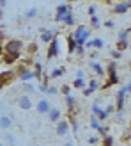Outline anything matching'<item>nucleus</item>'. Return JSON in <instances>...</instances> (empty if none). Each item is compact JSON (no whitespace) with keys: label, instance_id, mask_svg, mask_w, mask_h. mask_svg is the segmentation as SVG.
Listing matches in <instances>:
<instances>
[{"label":"nucleus","instance_id":"nucleus-22","mask_svg":"<svg viewBox=\"0 0 131 146\" xmlns=\"http://www.w3.org/2000/svg\"><path fill=\"white\" fill-rule=\"evenodd\" d=\"M101 127H103V125H101V121L96 118V116H92V118H90V128H92V130H96V132H98V130H99Z\"/></svg>","mask_w":131,"mask_h":146},{"label":"nucleus","instance_id":"nucleus-2","mask_svg":"<svg viewBox=\"0 0 131 146\" xmlns=\"http://www.w3.org/2000/svg\"><path fill=\"white\" fill-rule=\"evenodd\" d=\"M71 36H73V39H75L76 46H85V43L89 41V38H90V31L85 25H78L76 31L73 32Z\"/></svg>","mask_w":131,"mask_h":146},{"label":"nucleus","instance_id":"nucleus-15","mask_svg":"<svg viewBox=\"0 0 131 146\" xmlns=\"http://www.w3.org/2000/svg\"><path fill=\"white\" fill-rule=\"evenodd\" d=\"M85 46H90V48H96V50H101L105 46V41L101 38H94V39H89L85 43Z\"/></svg>","mask_w":131,"mask_h":146},{"label":"nucleus","instance_id":"nucleus-4","mask_svg":"<svg viewBox=\"0 0 131 146\" xmlns=\"http://www.w3.org/2000/svg\"><path fill=\"white\" fill-rule=\"evenodd\" d=\"M60 41L57 39V38H53L52 41L48 43V52H46V55H48V59H53V57H57L60 54Z\"/></svg>","mask_w":131,"mask_h":146},{"label":"nucleus","instance_id":"nucleus-1","mask_svg":"<svg viewBox=\"0 0 131 146\" xmlns=\"http://www.w3.org/2000/svg\"><path fill=\"white\" fill-rule=\"evenodd\" d=\"M21 52H23V41H21V39H7L4 43V54L20 57Z\"/></svg>","mask_w":131,"mask_h":146},{"label":"nucleus","instance_id":"nucleus-23","mask_svg":"<svg viewBox=\"0 0 131 146\" xmlns=\"http://www.w3.org/2000/svg\"><path fill=\"white\" fill-rule=\"evenodd\" d=\"M129 27H126L124 31H121L119 32V41H129Z\"/></svg>","mask_w":131,"mask_h":146},{"label":"nucleus","instance_id":"nucleus-25","mask_svg":"<svg viewBox=\"0 0 131 146\" xmlns=\"http://www.w3.org/2000/svg\"><path fill=\"white\" fill-rule=\"evenodd\" d=\"M62 75H64V68H55V70H52V73H50L48 78H59Z\"/></svg>","mask_w":131,"mask_h":146},{"label":"nucleus","instance_id":"nucleus-6","mask_svg":"<svg viewBox=\"0 0 131 146\" xmlns=\"http://www.w3.org/2000/svg\"><path fill=\"white\" fill-rule=\"evenodd\" d=\"M18 107L21 109V111H30V109L34 107L32 98L28 96V94H21V96L18 98Z\"/></svg>","mask_w":131,"mask_h":146},{"label":"nucleus","instance_id":"nucleus-37","mask_svg":"<svg viewBox=\"0 0 131 146\" xmlns=\"http://www.w3.org/2000/svg\"><path fill=\"white\" fill-rule=\"evenodd\" d=\"M110 55H112V59H113V61L121 59V52H119V50H112V52H110Z\"/></svg>","mask_w":131,"mask_h":146},{"label":"nucleus","instance_id":"nucleus-10","mask_svg":"<svg viewBox=\"0 0 131 146\" xmlns=\"http://www.w3.org/2000/svg\"><path fill=\"white\" fill-rule=\"evenodd\" d=\"M129 7H131L129 0H126V2H117V4L113 5V13L115 14H126L129 11Z\"/></svg>","mask_w":131,"mask_h":146},{"label":"nucleus","instance_id":"nucleus-39","mask_svg":"<svg viewBox=\"0 0 131 146\" xmlns=\"http://www.w3.org/2000/svg\"><path fill=\"white\" fill-rule=\"evenodd\" d=\"M5 139H7V143H9V144H14V143H16L14 135H11V134H5Z\"/></svg>","mask_w":131,"mask_h":146},{"label":"nucleus","instance_id":"nucleus-49","mask_svg":"<svg viewBox=\"0 0 131 146\" xmlns=\"http://www.w3.org/2000/svg\"><path fill=\"white\" fill-rule=\"evenodd\" d=\"M2 18H4V9L0 7V20H2Z\"/></svg>","mask_w":131,"mask_h":146},{"label":"nucleus","instance_id":"nucleus-52","mask_svg":"<svg viewBox=\"0 0 131 146\" xmlns=\"http://www.w3.org/2000/svg\"><path fill=\"white\" fill-rule=\"evenodd\" d=\"M106 2H113V0H106Z\"/></svg>","mask_w":131,"mask_h":146},{"label":"nucleus","instance_id":"nucleus-14","mask_svg":"<svg viewBox=\"0 0 131 146\" xmlns=\"http://www.w3.org/2000/svg\"><path fill=\"white\" fill-rule=\"evenodd\" d=\"M121 82V78H119V73H108V80L103 84V87L106 89V87H112L115 84H119Z\"/></svg>","mask_w":131,"mask_h":146},{"label":"nucleus","instance_id":"nucleus-18","mask_svg":"<svg viewBox=\"0 0 131 146\" xmlns=\"http://www.w3.org/2000/svg\"><path fill=\"white\" fill-rule=\"evenodd\" d=\"M53 38H55V34H53L52 31H43V32H41V41L46 43V45H48V43L52 41Z\"/></svg>","mask_w":131,"mask_h":146},{"label":"nucleus","instance_id":"nucleus-51","mask_svg":"<svg viewBox=\"0 0 131 146\" xmlns=\"http://www.w3.org/2000/svg\"><path fill=\"white\" fill-rule=\"evenodd\" d=\"M69 2H76V0H69Z\"/></svg>","mask_w":131,"mask_h":146},{"label":"nucleus","instance_id":"nucleus-30","mask_svg":"<svg viewBox=\"0 0 131 146\" xmlns=\"http://www.w3.org/2000/svg\"><path fill=\"white\" fill-rule=\"evenodd\" d=\"M73 86H75L76 89H83V87H85V78H75Z\"/></svg>","mask_w":131,"mask_h":146},{"label":"nucleus","instance_id":"nucleus-34","mask_svg":"<svg viewBox=\"0 0 131 146\" xmlns=\"http://www.w3.org/2000/svg\"><path fill=\"white\" fill-rule=\"evenodd\" d=\"M46 93L48 94H57V93H59V89H57L55 86H46Z\"/></svg>","mask_w":131,"mask_h":146},{"label":"nucleus","instance_id":"nucleus-46","mask_svg":"<svg viewBox=\"0 0 131 146\" xmlns=\"http://www.w3.org/2000/svg\"><path fill=\"white\" fill-rule=\"evenodd\" d=\"M83 77H85V75H83V71H82V70H78V71H76V78H83Z\"/></svg>","mask_w":131,"mask_h":146},{"label":"nucleus","instance_id":"nucleus-27","mask_svg":"<svg viewBox=\"0 0 131 146\" xmlns=\"http://www.w3.org/2000/svg\"><path fill=\"white\" fill-rule=\"evenodd\" d=\"M34 75H35V78H39L41 77V73H43V66H41V62H34Z\"/></svg>","mask_w":131,"mask_h":146},{"label":"nucleus","instance_id":"nucleus-5","mask_svg":"<svg viewBox=\"0 0 131 146\" xmlns=\"http://www.w3.org/2000/svg\"><path fill=\"white\" fill-rule=\"evenodd\" d=\"M69 130H71V127H69V119H59V121H57V125H55V132H57V135L64 137V135L69 134Z\"/></svg>","mask_w":131,"mask_h":146},{"label":"nucleus","instance_id":"nucleus-43","mask_svg":"<svg viewBox=\"0 0 131 146\" xmlns=\"http://www.w3.org/2000/svg\"><path fill=\"white\" fill-rule=\"evenodd\" d=\"M113 25H115V23H113L112 20H108V21H105V27H106V29H113Z\"/></svg>","mask_w":131,"mask_h":146},{"label":"nucleus","instance_id":"nucleus-29","mask_svg":"<svg viewBox=\"0 0 131 146\" xmlns=\"http://www.w3.org/2000/svg\"><path fill=\"white\" fill-rule=\"evenodd\" d=\"M37 50H39L37 45H35V43H30V45L27 46V54L28 55H34V54H37Z\"/></svg>","mask_w":131,"mask_h":146},{"label":"nucleus","instance_id":"nucleus-47","mask_svg":"<svg viewBox=\"0 0 131 146\" xmlns=\"http://www.w3.org/2000/svg\"><path fill=\"white\" fill-rule=\"evenodd\" d=\"M5 5H7V0H0V7H2V9H4Z\"/></svg>","mask_w":131,"mask_h":146},{"label":"nucleus","instance_id":"nucleus-38","mask_svg":"<svg viewBox=\"0 0 131 146\" xmlns=\"http://www.w3.org/2000/svg\"><path fill=\"white\" fill-rule=\"evenodd\" d=\"M60 93L64 94V96H67V94H71V87H69V86H62V89H60Z\"/></svg>","mask_w":131,"mask_h":146},{"label":"nucleus","instance_id":"nucleus-45","mask_svg":"<svg viewBox=\"0 0 131 146\" xmlns=\"http://www.w3.org/2000/svg\"><path fill=\"white\" fill-rule=\"evenodd\" d=\"M37 89H39L41 93H46V84H39V86H37Z\"/></svg>","mask_w":131,"mask_h":146},{"label":"nucleus","instance_id":"nucleus-20","mask_svg":"<svg viewBox=\"0 0 131 146\" xmlns=\"http://www.w3.org/2000/svg\"><path fill=\"white\" fill-rule=\"evenodd\" d=\"M117 68H119V62L112 59L108 62V66H106V73H117Z\"/></svg>","mask_w":131,"mask_h":146},{"label":"nucleus","instance_id":"nucleus-19","mask_svg":"<svg viewBox=\"0 0 131 146\" xmlns=\"http://www.w3.org/2000/svg\"><path fill=\"white\" fill-rule=\"evenodd\" d=\"M20 78H21V82H30V80H34L35 78V75H34V71H30V70H27L25 73H21L20 75Z\"/></svg>","mask_w":131,"mask_h":146},{"label":"nucleus","instance_id":"nucleus-53","mask_svg":"<svg viewBox=\"0 0 131 146\" xmlns=\"http://www.w3.org/2000/svg\"><path fill=\"white\" fill-rule=\"evenodd\" d=\"M0 146H4V144H2V143H0Z\"/></svg>","mask_w":131,"mask_h":146},{"label":"nucleus","instance_id":"nucleus-40","mask_svg":"<svg viewBox=\"0 0 131 146\" xmlns=\"http://www.w3.org/2000/svg\"><path fill=\"white\" fill-rule=\"evenodd\" d=\"M25 91H27V93H34V91H35V87H34V86H30L28 82H25Z\"/></svg>","mask_w":131,"mask_h":146},{"label":"nucleus","instance_id":"nucleus-9","mask_svg":"<svg viewBox=\"0 0 131 146\" xmlns=\"http://www.w3.org/2000/svg\"><path fill=\"white\" fill-rule=\"evenodd\" d=\"M46 116H48L50 123H57L59 119H62V111L59 107H50V111L46 112Z\"/></svg>","mask_w":131,"mask_h":146},{"label":"nucleus","instance_id":"nucleus-12","mask_svg":"<svg viewBox=\"0 0 131 146\" xmlns=\"http://www.w3.org/2000/svg\"><path fill=\"white\" fill-rule=\"evenodd\" d=\"M66 13H69V5H67V4H60V5H57L55 21H62V16H64Z\"/></svg>","mask_w":131,"mask_h":146},{"label":"nucleus","instance_id":"nucleus-36","mask_svg":"<svg viewBox=\"0 0 131 146\" xmlns=\"http://www.w3.org/2000/svg\"><path fill=\"white\" fill-rule=\"evenodd\" d=\"M75 52L78 54V57H83V55H85V46H76Z\"/></svg>","mask_w":131,"mask_h":146},{"label":"nucleus","instance_id":"nucleus-7","mask_svg":"<svg viewBox=\"0 0 131 146\" xmlns=\"http://www.w3.org/2000/svg\"><path fill=\"white\" fill-rule=\"evenodd\" d=\"M50 107H52V104H50L46 98H41V100L35 102V112L37 114H46L50 111Z\"/></svg>","mask_w":131,"mask_h":146},{"label":"nucleus","instance_id":"nucleus-8","mask_svg":"<svg viewBox=\"0 0 131 146\" xmlns=\"http://www.w3.org/2000/svg\"><path fill=\"white\" fill-rule=\"evenodd\" d=\"M16 77L14 75V71L12 70H9V71H2L0 73V89H4V87L9 84V82H12V78Z\"/></svg>","mask_w":131,"mask_h":146},{"label":"nucleus","instance_id":"nucleus-11","mask_svg":"<svg viewBox=\"0 0 131 146\" xmlns=\"http://www.w3.org/2000/svg\"><path fill=\"white\" fill-rule=\"evenodd\" d=\"M92 116H96V118L99 119V121H105L106 118H108V114H106V111H103L98 104H94L92 105Z\"/></svg>","mask_w":131,"mask_h":146},{"label":"nucleus","instance_id":"nucleus-26","mask_svg":"<svg viewBox=\"0 0 131 146\" xmlns=\"http://www.w3.org/2000/svg\"><path fill=\"white\" fill-rule=\"evenodd\" d=\"M75 48H76V43H75V39H73V36H67V52L73 54Z\"/></svg>","mask_w":131,"mask_h":146},{"label":"nucleus","instance_id":"nucleus-3","mask_svg":"<svg viewBox=\"0 0 131 146\" xmlns=\"http://www.w3.org/2000/svg\"><path fill=\"white\" fill-rule=\"evenodd\" d=\"M129 91H131L129 82H126V84L119 89V93H117V104H115V109H117V112H122V111L126 109V98L129 96Z\"/></svg>","mask_w":131,"mask_h":146},{"label":"nucleus","instance_id":"nucleus-13","mask_svg":"<svg viewBox=\"0 0 131 146\" xmlns=\"http://www.w3.org/2000/svg\"><path fill=\"white\" fill-rule=\"evenodd\" d=\"M89 68L96 73V75H99V77H103L105 75V68L101 66V64L98 62V61H94V59H90V62H89Z\"/></svg>","mask_w":131,"mask_h":146},{"label":"nucleus","instance_id":"nucleus-32","mask_svg":"<svg viewBox=\"0 0 131 146\" xmlns=\"http://www.w3.org/2000/svg\"><path fill=\"white\" fill-rule=\"evenodd\" d=\"M25 16H27L28 20H30V18H35V16H37V9H35V7H32V9H28Z\"/></svg>","mask_w":131,"mask_h":146},{"label":"nucleus","instance_id":"nucleus-33","mask_svg":"<svg viewBox=\"0 0 131 146\" xmlns=\"http://www.w3.org/2000/svg\"><path fill=\"white\" fill-rule=\"evenodd\" d=\"M103 146H113L112 135H105V137H103Z\"/></svg>","mask_w":131,"mask_h":146},{"label":"nucleus","instance_id":"nucleus-24","mask_svg":"<svg viewBox=\"0 0 131 146\" xmlns=\"http://www.w3.org/2000/svg\"><path fill=\"white\" fill-rule=\"evenodd\" d=\"M115 48H117L119 52L122 54L124 50H128V48H129V41H117V45H115Z\"/></svg>","mask_w":131,"mask_h":146},{"label":"nucleus","instance_id":"nucleus-35","mask_svg":"<svg viewBox=\"0 0 131 146\" xmlns=\"http://www.w3.org/2000/svg\"><path fill=\"white\" fill-rule=\"evenodd\" d=\"M87 141H89V144H94V146H98V143H99V137H98V135H90V137H89Z\"/></svg>","mask_w":131,"mask_h":146},{"label":"nucleus","instance_id":"nucleus-16","mask_svg":"<svg viewBox=\"0 0 131 146\" xmlns=\"http://www.w3.org/2000/svg\"><path fill=\"white\" fill-rule=\"evenodd\" d=\"M12 127V119L9 116H0V128L2 130H11Z\"/></svg>","mask_w":131,"mask_h":146},{"label":"nucleus","instance_id":"nucleus-28","mask_svg":"<svg viewBox=\"0 0 131 146\" xmlns=\"http://www.w3.org/2000/svg\"><path fill=\"white\" fill-rule=\"evenodd\" d=\"M90 27L92 29H99L101 27V21H99V18L94 14V16H90Z\"/></svg>","mask_w":131,"mask_h":146},{"label":"nucleus","instance_id":"nucleus-48","mask_svg":"<svg viewBox=\"0 0 131 146\" xmlns=\"http://www.w3.org/2000/svg\"><path fill=\"white\" fill-rule=\"evenodd\" d=\"M2 55H4V45L0 43V57H2Z\"/></svg>","mask_w":131,"mask_h":146},{"label":"nucleus","instance_id":"nucleus-41","mask_svg":"<svg viewBox=\"0 0 131 146\" xmlns=\"http://www.w3.org/2000/svg\"><path fill=\"white\" fill-rule=\"evenodd\" d=\"M87 13H89V16H94V14H96V5H89Z\"/></svg>","mask_w":131,"mask_h":146},{"label":"nucleus","instance_id":"nucleus-17","mask_svg":"<svg viewBox=\"0 0 131 146\" xmlns=\"http://www.w3.org/2000/svg\"><path fill=\"white\" fill-rule=\"evenodd\" d=\"M62 21H64L66 25H69V27H71V25H76V18H75V14H73L71 11L66 13L64 16H62Z\"/></svg>","mask_w":131,"mask_h":146},{"label":"nucleus","instance_id":"nucleus-50","mask_svg":"<svg viewBox=\"0 0 131 146\" xmlns=\"http://www.w3.org/2000/svg\"><path fill=\"white\" fill-rule=\"evenodd\" d=\"M64 146H75V144H73L71 141H67V143H64Z\"/></svg>","mask_w":131,"mask_h":146},{"label":"nucleus","instance_id":"nucleus-42","mask_svg":"<svg viewBox=\"0 0 131 146\" xmlns=\"http://www.w3.org/2000/svg\"><path fill=\"white\" fill-rule=\"evenodd\" d=\"M98 132H99V135H103V137H105V135H108V130H106L105 127H101V128L98 130Z\"/></svg>","mask_w":131,"mask_h":146},{"label":"nucleus","instance_id":"nucleus-31","mask_svg":"<svg viewBox=\"0 0 131 146\" xmlns=\"http://www.w3.org/2000/svg\"><path fill=\"white\" fill-rule=\"evenodd\" d=\"M87 87H89V89H90V91L94 93V91H96L98 87H99V82H98L96 78H90V80H89V86H87Z\"/></svg>","mask_w":131,"mask_h":146},{"label":"nucleus","instance_id":"nucleus-21","mask_svg":"<svg viewBox=\"0 0 131 146\" xmlns=\"http://www.w3.org/2000/svg\"><path fill=\"white\" fill-rule=\"evenodd\" d=\"M2 61H4V64H14V62L18 61V57L9 55V54H4V55H2Z\"/></svg>","mask_w":131,"mask_h":146},{"label":"nucleus","instance_id":"nucleus-44","mask_svg":"<svg viewBox=\"0 0 131 146\" xmlns=\"http://www.w3.org/2000/svg\"><path fill=\"white\" fill-rule=\"evenodd\" d=\"M82 91H83V94H85V96H90V94H92V91L89 89V87H83Z\"/></svg>","mask_w":131,"mask_h":146}]
</instances>
